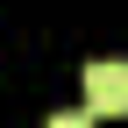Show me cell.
Wrapping results in <instances>:
<instances>
[{"label":"cell","mask_w":128,"mask_h":128,"mask_svg":"<svg viewBox=\"0 0 128 128\" xmlns=\"http://www.w3.org/2000/svg\"><path fill=\"white\" fill-rule=\"evenodd\" d=\"M50 128H92V114H50Z\"/></svg>","instance_id":"obj_2"},{"label":"cell","mask_w":128,"mask_h":128,"mask_svg":"<svg viewBox=\"0 0 128 128\" xmlns=\"http://www.w3.org/2000/svg\"><path fill=\"white\" fill-rule=\"evenodd\" d=\"M86 107H92V114H107V121H114V114H128V64H86Z\"/></svg>","instance_id":"obj_1"}]
</instances>
